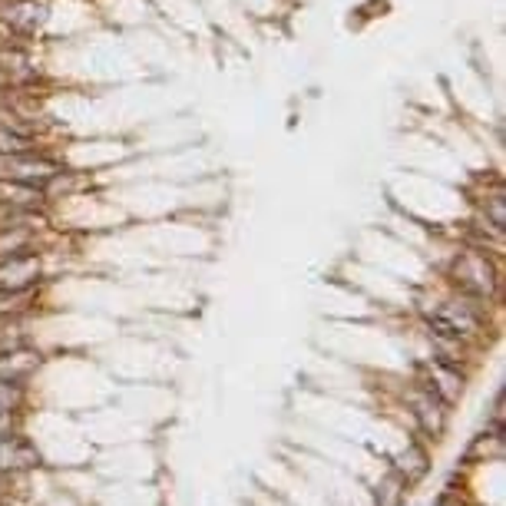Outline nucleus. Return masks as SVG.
Wrapping results in <instances>:
<instances>
[{
	"label": "nucleus",
	"instance_id": "nucleus-1",
	"mask_svg": "<svg viewBox=\"0 0 506 506\" xmlns=\"http://www.w3.org/2000/svg\"><path fill=\"white\" fill-rule=\"evenodd\" d=\"M453 275H457V285H460L467 295H476V298H486V295H493L496 288V275L490 269V262H486L484 252H467L457 259L453 265Z\"/></svg>",
	"mask_w": 506,
	"mask_h": 506
},
{
	"label": "nucleus",
	"instance_id": "nucleus-2",
	"mask_svg": "<svg viewBox=\"0 0 506 506\" xmlns=\"http://www.w3.org/2000/svg\"><path fill=\"white\" fill-rule=\"evenodd\" d=\"M47 11H50V0H7L0 4V23L11 27L17 37H27L47 21Z\"/></svg>",
	"mask_w": 506,
	"mask_h": 506
},
{
	"label": "nucleus",
	"instance_id": "nucleus-3",
	"mask_svg": "<svg viewBox=\"0 0 506 506\" xmlns=\"http://www.w3.org/2000/svg\"><path fill=\"white\" fill-rule=\"evenodd\" d=\"M7 169H11V179H21L27 185H37L44 189L56 173H60V162H54L50 156H40V152H23V156H11L7 159Z\"/></svg>",
	"mask_w": 506,
	"mask_h": 506
},
{
	"label": "nucleus",
	"instance_id": "nucleus-4",
	"mask_svg": "<svg viewBox=\"0 0 506 506\" xmlns=\"http://www.w3.org/2000/svg\"><path fill=\"white\" fill-rule=\"evenodd\" d=\"M40 279V259L37 255H11V259L0 262V295L7 291H27L33 281Z\"/></svg>",
	"mask_w": 506,
	"mask_h": 506
},
{
	"label": "nucleus",
	"instance_id": "nucleus-5",
	"mask_svg": "<svg viewBox=\"0 0 506 506\" xmlns=\"http://www.w3.org/2000/svg\"><path fill=\"white\" fill-rule=\"evenodd\" d=\"M0 205H11V209H21V212H33V209L44 205V189L7 176V179H0Z\"/></svg>",
	"mask_w": 506,
	"mask_h": 506
},
{
	"label": "nucleus",
	"instance_id": "nucleus-6",
	"mask_svg": "<svg viewBox=\"0 0 506 506\" xmlns=\"http://www.w3.org/2000/svg\"><path fill=\"white\" fill-rule=\"evenodd\" d=\"M37 463H40V457H37L30 441H23V437H4L0 441V470H27Z\"/></svg>",
	"mask_w": 506,
	"mask_h": 506
},
{
	"label": "nucleus",
	"instance_id": "nucleus-7",
	"mask_svg": "<svg viewBox=\"0 0 506 506\" xmlns=\"http://www.w3.org/2000/svg\"><path fill=\"white\" fill-rule=\"evenodd\" d=\"M0 73L11 76L13 83H27L37 76V70L21 44H0Z\"/></svg>",
	"mask_w": 506,
	"mask_h": 506
},
{
	"label": "nucleus",
	"instance_id": "nucleus-8",
	"mask_svg": "<svg viewBox=\"0 0 506 506\" xmlns=\"http://www.w3.org/2000/svg\"><path fill=\"white\" fill-rule=\"evenodd\" d=\"M37 364H40V355H33L27 347H13L7 355H0V381L17 384V381H23L27 374H33Z\"/></svg>",
	"mask_w": 506,
	"mask_h": 506
},
{
	"label": "nucleus",
	"instance_id": "nucleus-9",
	"mask_svg": "<svg viewBox=\"0 0 506 506\" xmlns=\"http://www.w3.org/2000/svg\"><path fill=\"white\" fill-rule=\"evenodd\" d=\"M37 142L30 140V133L17 130L11 123H0V156L11 159V156H23V152H33Z\"/></svg>",
	"mask_w": 506,
	"mask_h": 506
},
{
	"label": "nucleus",
	"instance_id": "nucleus-10",
	"mask_svg": "<svg viewBox=\"0 0 506 506\" xmlns=\"http://www.w3.org/2000/svg\"><path fill=\"white\" fill-rule=\"evenodd\" d=\"M27 248H30V232H27V228H17V226L0 228V262L11 259V255H21Z\"/></svg>",
	"mask_w": 506,
	"mask_h": 506
},
{
	"label": "nucleus",
	"instance_id": "nucleus-11",
	"mask_svg": "<svg viewBox=\"0 0 506 506\" xmlns=\"http://www.w3.org/2000/svg\"><path fill=\"white\" fill-rule=\"evenodd\" d=\"M13 347H23V328L13 318H0V355H7Z\"/></svg>",
	"mask_w": 506,
	"mask_h": 506
},
{
	"label": "nucleus",
	"instance_id": "nucleus-12",
	"mask_svg": "<svg viewBox=\"0 0 506 506\" xmlns=\"http://www.w3.org/2000/svg\"><path fill=\"white\" fill-rule=\"evenodd\" d=\"M17 400H21V388L11 384V381H0V417L11 414L17 407Z\"/></svg>",
	"mask_w": 506,
	"mask_h": 506
}]
</instances>
